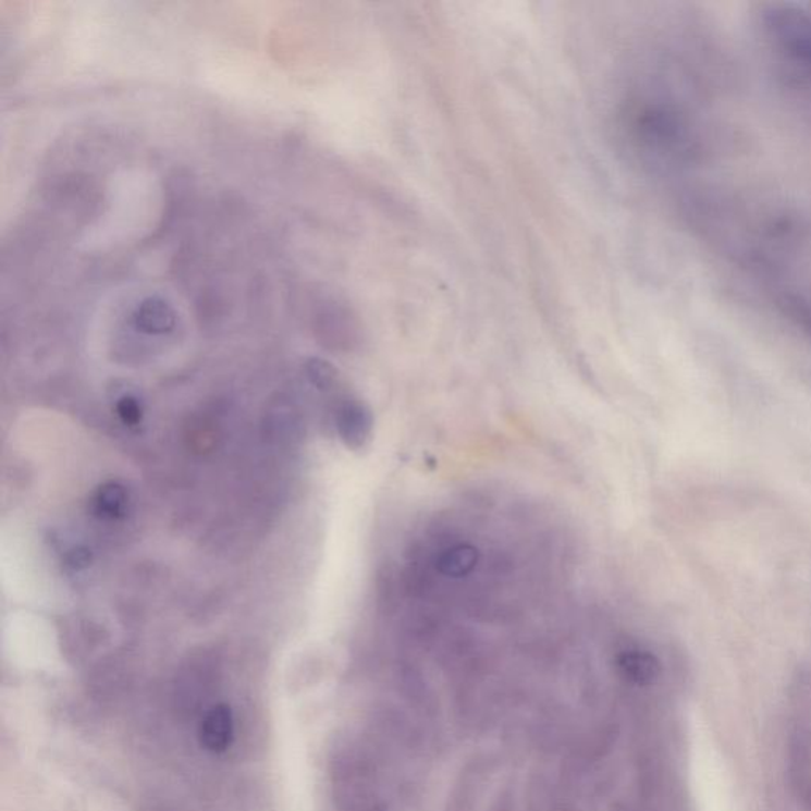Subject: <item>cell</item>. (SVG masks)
Returning <instances> with one entry per match:
<instances>
[{
    "mask_svg": "<svg viewBox=\"0 0 811 811\" xmlns=\"http://www.w3.org/2000/svg\"><path fill=\"white\" fill-rule=\"evenodd\" d=\"M628 131L640 152L654 162L680 165L701 151V137L688 114L666 100L647 99L628 113Z\"/></svg>",
    "mask_w": 811,
    "mask_h": 811,
    "instance_id": "6da1fadb",
    "label": "cell"
},
{
    "mask_svg": "<svg viewBox=\"0 0 811 811\" xmlns=\"http://www.w3.org/2000/svg\"><path fill=\"white\" fill-rule=\"evenodd\" d=\"M757 26L769 50L788 67V73L810 85L811 3H759Z\"/></svg>",
    "mask_w": 811,
    "mask_h": 811,
    "instance_id": "7a4b0ae2",
    "label": "cell"
},
{
    "mask_svg": "<svg viewBox=\"0 0 811 811\" xmlns=\"http://www.w3.org/2000/svg\"><path fill=\"white\" fill-rule=\"evenodd\" d=\"M235 739V720L228 704H218L208 710L198 727V740L210 753L228 751Z\"/></svg>",
    "mask_w": 811,
    "mask_h": 811,
    "instance_id": "3957f363",
    "label": "cell"
},
{
    "mask_svg": "<svg viewBox=\"0 0 811 811\" xmlns=\"http://www.w3.org/2000/svg\"><path fill=\"white\" fill-rule=\"evenodd\" d=\"M336 428L341 441L347 447L354 448V451L364 447L371 437L372 416L370 409L364 403L347 400L337 409Z\"/></svg>",
    "mask_w": 811,
    "mask_h": 811,
    "instance_id": "277c9868",
    "label": "cell"
},
{
    "mask_svg": "<svg viewBox=\"0 0 811 811\" xmlns=\"http://www.w3.org/2000/svg\"><path fill=\"white\" fill-rule=\"evenodd\" d=\"M135 329L146 335H165L176 325V311L165 298L159 295L145 298L134 311Z\"/></svg>",
    "mask_w": 811,
    "mask_h": 811,
    "instance_id": "5b68a950",
    "label": "cell"
},
{
    "mask_svg": "<svg viewBox=\"0 0 811 811\" xmlns=\"http://www.w3.org/2000/svg\"><path fill=\"white\" fill-rule=\"evenodd\" d=\"M618 666L628 680L639 685L652 684L661 674L660 658L643 649H629L619 653Z\"/></svg>",
    "mask_w": 811,
    "mask_h": 811,
    "instance_id": "8992f818",
    "label": "cell"
},
{
    "mask_svg": "<svg viewBox=\"0 0 811 811\" xmlns=\"http://www.w3.org/2000/svg\"><path fill=\"white\" fill-rule=\"evenodd\" d=\"M778 308L794 329L811 343V298L800 292H785Z\"/></svg>",
    "mask_w": 811,
    "mask_h": 811,
    "instance_id": "52a82bcc",
    "label": "cell"
},
{
    "mask_svg": "<svg viewBox=\"0 0 811 811\" xmlns=\"http://www.w3.org/2000/svg\"><path fill=\"white\" fill-rule=\"evenodd\" d=\"M477 550L471 545H455L442 552L437 560L438 569L447 577H463L475 569Z\"/></svg>",
    "mask_w": 811,
    "mask_h": 811,
    "instance_id": "ba28073f",
    "label": "cell"
},
{
    "mask_svg": "<svg viewBox=\"0 0 811 811\" xmlns=\"http://www.w3.org/2000/svg\"><path fill=\"white\" fill-rule=\"evenodd\" d=\"M125 506H127V493L120 483H107L94 497V511L102 518L121 517Z\"/></svg>",
    "mask_w": 811,
    "mask_h": 811,
    "instance_id": "9c48e42d",
    "label": "cell"
},
{
    "mask_svg": "<svg viewBox=\"0 0 811 811\" xmlns=\"http://www.w3.org/2000/svg\"><path fill=\"white\" fill-rule=\"evenodd\" d=\"M306 376H308L309 381H311V384L316 389L323 390V392H330V390L335 389L337 379H340L336 368L332 364H329V361L322 360V358H311V360H308V364H306Z\"/></svg>",
    "mask_w": 811,
    "mask_h": 811,
    "instance_id": "30bf717a",
    "label": "cell"
},
{
    "mask_svg": "<svg viewBox=\"0 0 811 811\" xmlns=\"http://www.w3.org/2000/svg\"><path fill=\"white\" fill-rule=\"evenodd\" d=\"M118 416L125 425H137L142 420V406L137 398L134 396H124L121 402L118 403Z\"/></svg>",
    "mask_w": 811,
    "mask_h": 811,
    "instance_id": "8fae6325",
    "label": "cell"
}]
</instances>
